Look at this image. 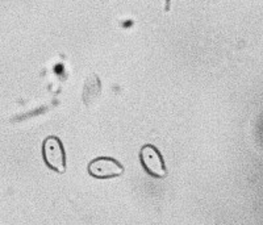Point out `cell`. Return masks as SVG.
Here are the masks:
<instances>
[{"instance_id":"cell-1","label":"cell","mask_w":263,"mask_h":225,"mask_svg":"<svg viewBox=\"0 0 263 225\" xmlns=\"http://www.w3.org/2000/svg\"><path fill=\"white\" fill-rule=\"evenodd\" d=\"M42 156L51 170L63 174L66 171V153L62 141L55 136H49L42 144Z\"/></svg>"},{"instance_id":"cell-4","label":"cell","mask_w":263,"mask_h":225,"mask_svg":"<svg viewBox=\"0 0 263 225\" xmlns=\"http://www.w3.org/2000/svg\"><path fill=\"white\" fill-rule=\"evenodd\" d=\"M100 93H102L100 79H99L96 74H91L90 77H87L83 86V96H82V99H83L84 105H87V107L93 105V103H96V100L99 99Z\"/></svg>"},{"instance_id":"cell-2","label":"cell","mask_w":263,"mask_h":225,"mask_svg":"<svg viewBox=\"0 0 263 225\" xmlns=\"http://www.w3.org/2000/svg\"><path fill=\"white\" fill-rule=\"evenodd\" d=\"M140 161L147 174L156 178H164L167 175V168L164 165L162 154L154 145H144L140 150Z\"/></svg>"},{"instance_id":"cell-3","label":"cell","mask_w":263,"mask_h":225,"mask_svg":"<svg viewBox=\"0 0 263 225\" xmlns=\"http://www.w3.org/2000/svg\"><path fill=\"white\" fill-rule=\"evenodd\" d=\"M88 173L99 179L120 177L124 174V166L111 157H98L88 163Z\"/></svg>"}]
</instances>
